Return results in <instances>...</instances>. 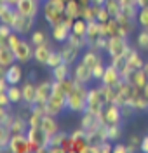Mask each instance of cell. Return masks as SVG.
<instances>
[{"label": "cell", "instance_id": "cell-1", "mask_svg": "<svg viewBox=\"0 0 148 153\" xmlns=\"http://www.w3.org/2000/svg\"><path fill=\"white\" fill-rule=\"evenodd\" d=\"M77 82V80H75ZM87 96H89V89L86 84H79L75 89L68 94V99H66V110L68 111H73V113H84L86 108H87Z\"/></svg>", "mask_w": 148, "mask_h": 153}, {"label": "cell", "instance_id": "cell-2", "mask_svg": "<svg viewBox=\"0 0 148 153\" xmlns=\"http://www.w3.org/2000/svg\"><path fill=\"white\" fill-rule=\"evenodd\" d=\"M65 9H66V0H45L42 5V16L51 26H54L63 21Z\"/></svg>", "mask_w": 148, "mask_h": 153}, {"label": "cell", "instance_id": "cell-3", "mask_svg": "<svg viewBox=\"0 0 148 153\" xmlns=\"http://www.w3.org/2000/svg\"><path fill=\"white\" fill-rule=\"evenodd\" d=\"M66 99H68V94L63 91L61 87V82L54 80V89H52V96L47 101V113L58 117L61 115L65 110H66Z\"/></svg>", "mask_w": 148, "mask_h": 153}, {"label": "cell", "instance_id": "cell-4", "mask_svg": "<svg viewBox=\"0 0 148 153\" xmlns=\"http://www.w3.org/2000/svg\"><path fill=\"white\" fill-rule=\"evenodd\" d=\"M106 54L110 56V61L112 59H118V57H126L127 52L131 51V45L127 44V38L122 37V35H117V37H110L108 44H106Z\"/></svg>", "mask_w": 148, "mask_h": 153}, {"label": "cell", "instance_id": "cell-5", "mask_svg": "<svg viewBox=\"0 0 148 153\" xmlns=\"http://www.w3.org/2000/svg\"><path fill=\"white\" fill-rule=\"evenodd\" d=\"M70 141H71V153H89L91 152V141H89L87 131L82 127L70 132Z\"/></svg>", "mask_w": 148, "mask_h": 153}, {"label": "cell", "instance_id": "cell-6", "mask_svg": "<svg viewBox=\"0 0 148 153\" xmlns=\"http://www.w3.org/2000/svg\"><path fill=\"white\" fill-rule=\"evenodd\" d=\"M105 106H106V99H105V94H103V89H101V87H92V89H89L87 108H86V111L101 115L103 110H105Z\"/></svg>", "mask_w": 148, "mask_h": 153}, {"label": "cell", "instance_id": "cell-7", "mask_svg": "<svg viewBox=\"0 0 148 153\" xmlns=\"http://www.w3.org/2000/svg\"><path fill=\"white\" fill-rule=\"evenodd\" d=\"M35 26V18L33 16H25L18 12L16 14V19L12 23V30L16 33H19L21 37H26V35H31V30Z\"/></svg>", "mask_w": 148, "mask_h": 153}, {"label": "cell", "instance_id": "cell-8", "mask_svg": "<svg viewBox=\"0 0 148 153\" xmlns=\"http://www.w3.org/2000/svg\"><path fill=\"white\" fill-rule=\"evenodd\" d=\"M99 117H101L103 124H106V125L122 124V120H124V117H122V110H120V106H118L117 103H108V105L105 106L103 113L99 115Z\"/></svg>", "mask_w": 148, "mask_h": 153}, {"label": "cell", "instance_id": "cell-9", "mask_svg": "<svg viewBox=\"0 0 148 153\" xmlns=\"http://www.w3.org/2000/svg\"><path fill=\"white\" fill-rule=\"evenodd\" d=\"M145 59L141 57L139 54V49H134L131 47V51L127 52V56H126V71H124V78H127L134 70H139V68L145 66Z\"/></svg>", "mask_w": 148, "mask_h": 153}, {"label": "cell", "instance_id": "cell-10", "mask_svg": "<svg viewBox=\"0 0 148 153\" xmlns=\"http://www.w3.org/2000/svg\"><path fill=\"white\" fill-rule=\"evenodd\" d=\"M33 51H35V45L30 40H26V38L23 37L19 40V44H18V47L14 49V54H16L18 63H21V65L30 63L33 59Z\"/></svg>", "mask_w": 148, "mask_h": 153}, {"label": "cell", "instance_id": "cell-11", "mask_svg": "<svg viewBox=\"0 0 148 153\" xmlns=\"http://www.w3.org/2000/svg\"><path fill=\"white\" fill-rule=\"evenodd\" d=\"M86 37H87V44L91 49H96L98 51V45L99 42L105 38V33H103V28H101V23L99 21H91L87 25V33H86Z\"/></svg>", "mask_w": 148, "mask_h": 153}, {"label": "cell", "instance_id": "cell-12", "mask_svg": "<svg viewBox=\"0 0 148 153\" xmlns=\"http://www.w3.org/2000/svg\"><path fill=\"white\" fill-rule=\"evenodd\" d=\"M26 136H28L30 143H35L39 146H44L45 150L49 148V143H51V136L45 131L42 125H35V127H28L26 131Z\"/></svg>", "mask_w": 148, "mask_h": 153}, {"label": "cell", "instance_id": "cell-13", "mask_svg": "<svg viewBox=\"0 0 148 153\" xmlns=\"http://www.w3.org/2000/svg\"><path fill=\"white\" fill-rule=\"evenodd\" d=\"M71 76L79 82V84H86L87 85L89 82H92L94 80V76H92V70L86 65V63H75L73 66H71Z\"/></svg>", "mask_w": 148, "mask_h": 153}, {"label": "cell", "instance_id": "cell-14", "mask_svg": "<svg viewBox=\"0 0 148 153\" xmlns=\"http://www.w3.org/2000/svg\"><path fill=\"white\" fill-rule=\"evenodd\" d=\"M10 153H30V139L26 134H12L7 146Z\"/></svg>", "mask_w": 148, "mask_h": 153}, {"label": "cell", "instance_id": "cell-15", "mask_svg": "<svg viewBox=\"0 0 148 153\" xmlns=\"http://www.w3.org/2000/svg\"><path fill=\"white\" fill-rule=\"evenodd\" d=\"M18 59H16V54H14V51L10 49V45L7 44V40H2L0 42V70H2V73L10 66V65H14Z\"/></svg>", "mask_w": 148, "mask_h": 153}, {"label": "cell", "instance_id": "cell-16", "mask_svg": "<svg viewBox=\"0 0 148 153\" xmlns=\"http://www.w3.org/2000/svg\"><path fill=\"white\" fill-rule=\"evenodd\" d=\"M101 125H103V120H101V117H99V115L91 113V111H84V113H82V118H80V127H82L84 131H87V134L98 131Z\"/></svg>", "mask_w": 148, "mask_h": 153}, {"label": "cell", "instance_id": "cell-17", "mask_svg": "<svg viewBox=\"0 0 148 153\" xmlns=\"http://www.w3.org/2000/svg\"><path fill=\"white\" fill-rule=\"evenodd\" d=\"M59 52H61V56H63V61L65 63H68V65H75V63H79L80 61V56H82V49L75 47V45H71L70 42H65L61 49H59Z\"/></svg>", "mask_w": 148, "mask_h": 153}, {"label": "cell", "instance_id": "cell-18", "mask_svg": "<svg viewBox=\"0 0 148 153\" xmlns=\"http://www.w3.org/2000/svg\"><path fill=\"white\" fill-rule=\"evenodd\" d=\"M124 80V76L120 73V70L113 66L112 63L106 65V70H105V75L101 78V85H108V87H117L120 82Z\"/></svg>", "mask_w": 148, "mask_h": 153}, {"label": "cell", "instance_id": "cell-19", "mask_svg": "<svg viewBox=\"0 0 148 153\" xmlns=\"http://www.w3.org/2000/svg\"><path fill=\"white\" fill-rule=\"evenodd\" d=\"M16 9H18V12L25 14V16L37 18V14L40 12L42 7H40V0H18Z\"/></svg>", "mask_w": 148, "mask_h": 153}, {"label": "cell", "instance_id": "cell-20", "mask_svg": "<svg viewBox=\"0 0 148 153\" xmlns=\"http://www.w3.org/2000/svg\"><path fill=\"white\" fill-rule=\"evenodd\" d=\"M70 33H71V28L66 26L63 21L58 23V25H54V26H51V37H52L54 42H58V44H65V42H68Z\"/></svg>", "mask_w": 148, "mask_h": 153}, {"label": "cell", "instance_id": "cell-21", "mask_svg": "<svg viewBox=\"0 0 148 153\" xmlns=\"http://www.w3.org/2000/svg\"><path fill=\"white\" fill-rule=\"evenodd\" d=\"M2 75L5 76V80L9 82L10 85H19L21 82H23V68H21V63L10 65Z\"/></svg>", "mask_w": 148, "mask_h": 153}, {"label": "cell", "instance_id": "cell-22", "mask_svg": "<svg viewBox=\"0 0 148 153\" xmlns=\"http://www.w3.org/2000/svg\"><path fill=\"white\" fill-rule=\"evenodd\" d=\"M126 80H129V82L136 87V89L145 91V89H147V85H148V71L145 70V68L134 70V71H132L127 78H126Z\"/></svg>", "mask_w": 148, "mask_h": 153}, {"label": "cell", "instance_id": "cell-23", "mask_svg": "<svg viewBox=\"0 0 148 153\" xmlns=\"http://www.w3.org/2000/svg\"><path fill=\"white\" fill-rule=\"evenodd\" d=\"M52 89H54V80H40L37 84V101L47 103L52 96Z\"/></svg>", "mask_w": 148, "mask_h": 153}, {"label": "cell", "instance_id": "cell-24", "mask_svg": "<svg viewBox=\"0 0 148 153\" xmlns=\"http://www.w3.org/2000/svg\"><path fill=\"white\" fill-rule=\"evenodd\" d=\"M21 89H23V103L33 105L37 101V84L30 78V80L21 84Z\"/></svg>", "mask_w": 148, "mask_h": 153}, {"label": "cell", "instance_id": "cell-25", "mask_svg": "<svg viewBox=\"0 0 148 153\" xmlns=\"http://www.w3.org/2000/svg\"><path fill=\"white\" fill-rule=\"evenodd\" d=\"M28 127H30L28 118H26L25 115L14 113V117H12V120H10V124H9V129L12 131V134H26Z\"/></svg>", "mask_w": 148, "mask_h": 153}, {"label": "cell", "instance_id": "cell-26", "mask_svg": "<svg viewBox=\"0 0 148 153\" xmlns=\"http://www.w3.org/2000/svg\"><path fill=\"white\" fill-rule=\"evenodd\" d=\"M16 14H18L16 5H10V4H5V2L0 4V21H2V23L12 26V23H14V19H16Z\"/></svg>", "mask_w": 148, "mask_h": 153}, {"label": "cell", "instance_id": "cell-27", "mask_svg": "<svg viewBox=\"0 0 148 153\" xmlns=\"http://www.w3.org/2000/svg\"><path fill=\"white\" fill-rule=\"evenodd\" d=\"M51 52V44L45 42V44H40V45H35V51H33V59L39 63V65H47V59H49Z\"/></svg>", "mask_w": 148, "mask_h": 153}, {"label": "cell", "instance_id": "cell-28", "mask_svg": "<svg viewBox=\"0 0 148 153\" xmlns=\"http://www.w3.org/2000/svg\"><path fill=\"white\" fill-rule=\"evenodd\" d=\"M51 75H52V80H58V82H63L65 78L71 76V65L68 63H61L56 68H51Z\"/></svg>", "mask_w": 148, "mask_h": 153}, {"label": "cell", "instance_id": "cell-29", "mask_svg": "<svg viewBox=\"0 0 148 153\" xmlns=\"http://www.w3.org/2000/svg\"><path fill=\"white\" fill-rule=\"evenodd\" d=\"M101 28H103L105 37H108V38L120 35V23H118L117 18H110L106 23H101Z\"/></svg>", "mask_w": 148, "mask_h": 153}, {"label": "cell", "instance_id": "cell-30", "mask_svg": "<svg viewBox=\"0 0 148 153\" xmlns=\"http://www.w3.org/2000/svg\"><path fill=\"white\" fill-rule=\"evenodd\" d=\"M40 125L44 127V131L49 134V136H54L56 132H59V124H58V120H56L54 115L45 113L44 117H42V124Z\"/></svg>", "mask_w": 148, "mask_h": 153}, {"label": "cell", "instance_id": "cell-31", "mask_svg": "<svg viewBox=\"0 0 148 153\" xmlns=\"http://www.w3.org/2000/svg\"><path fill=\"white\" fill-rule=\"evenodd\" d=\"M82 4L79 0H68L66 2V9H65V16L68 18H73V19H79L80 14H82Z\"/></svg>", "mask_w": 148, "mask_h": 153}, {"label": "cell", "instance_id": "cell-32", "mask_svg": "<svg viewBox=\"0 0 148 153\" xmlns=\"http://www.w3.org/2000/svg\"><path fill=\"white\" fill-rule=\"evenodd\" d=\"M5 92H7L12 105H21L23 103V89H21V85H9V89Z\"/></svg>", "mask_w": 148, "mask_h": 153}, {"label": "cell", "instance_id": "cell-33", "mask_svg": "<svg viewBox=\"0 0 148 153\" xmlns=\"http://www.w3.org/2000/svg\"><path fill=\"white\" fill-rule=\"evenodd\" d=\"M10 137H12V131L9 129V125H0V152H7Z\"/></svg>", "mask_w": 148, "mask_h": 153}, {"label": "cell", "instance_id": "cell-34", "mask_svg": "<svg viewBox=\"0 0 148 153\" xmlns=\"http://www.w3.org/2000/svg\"><path fill=\"white\" fill-rule=\"evenodd\" d=\"M124 134V129H122V124H113V125H106V136H108V141L115 143L122 137Z\"/></svg>", "mask_w": 148, "mask_h": 153}, {"label": "cell", "instance_id": "cell-35", "mask_svg": "<svg viewBox=\"0 0 148 153\" xmlns=\"http://www.w3.org/2000/svg\"><path fill=\"white\" fill-rule=\"evenodd\" d=\"M136 49H139L141 52H148V30L141 28L139 33L136 35Z\"/></svg>", "mask_w": 148, "mask_h": 153}, {"label": "cell", "instance_id": "cell-36", "mask_svg": "<svg viewBox=\"0 0 148 153\" xmlns=\"http://www.w3.org/2000/svg\"><path fill=\"white\" fill-rule=\"evenodd\" d=\"M105 9L110 12L112 18H117L122 12V4H120V0H106L105 2Z\"/></svg>", "mask_w": 148, "mask_h": 153}, {"label": "cell", "instance_id": "cell-37", "mask_svg": "<svg viewBox=\"0 0 148 153\" xmlns=\"http://www.w3.org/2000/svg\"><path fill=\"white\" fill-rule=\"evenodd\" d=\"M30 42H31L33 45L45 44V42H47V33H45L44 30H35V31H31V35H30Z\"/></svg>", "mask_w": 148, "mask_h": 153}, {"label": "cell", "instance_id": "cell-38", "mask_svg": "<svg viewBox=\"0 0 148 153\" xmlns=\"http://www.w3.org/2000/svg\"><path fill=\"white\" fill-rule=\"evenodd\" d=\"M80 18H84L87 23L96 21V9H94V5H92V4L84 5V7H82V14H80Z\"/></svg>", "mask_w": 148, "mask_h": 153}, {"label": "cell", "instance_id": "cell-39", "mask_svg": "<svg viewBox=\"0 0 148 153\" xmlns=\"http://www.w3.org/2000/svg\"><path fill=\"white\" fill-rule=\"evenodd\" d=\"M87 25H89V23H87L84 18L75 19L71 31H73V33H79V35H86V33H87Z\"/></svg>", "mask_w": 148, "mask_h": 153}, {"label": "cell", "instance_id": "cell-40", "mask_svg": "<svg viewBox=\"0 0 148 153\" xmlns=\"http://www.w3.org/2000/svg\"><path fill=\"white\" fill-rule=\"evenodd\" d=\"M70 134L65 132V131H59V132H56L54 136H51V143L49 146H63V143H65V139L68 137ZM65 150V148H63Z\"/></svg>", "mask_w": 148, "mask_h": 153}, {"label": "cell", "instance_id": "cell-41", "mask_svg": "<svg viewBox=\"0 0 148 153\" xmlns=\"http://www.w3.org/2000/svg\"><path fill=\"white\" fill-rule=\"evenodd\" d=\"M61 63H63V56H61V52L52 49V52H51V56H49V59H47V65H45V66L47 68H56L58 65H61Z\"/></svg>", "mask_w": 148, "mask_h": 153}, {"label": "cell", "instance_id": "cell-42", "mask_svg": "<svg viewBox=\"0 0 148 153\" xmlns=\"http://www.w3.org/2000/svg\"><path fill=\"white\" fill-rule=\"evenodd\" d=\"M141 141H143V136H139V134H131L127 137V144L129 148H131V153L136 152V150H139V146H141Z\"/></svg>", "mask_w": 148, "mask_h": 153}, {"label": "cell", "instance_id": "cell-43", "mask_svg": "<svg viewBox=\"0 0 148 153\" xmlns=\"http://www.w3.org/2000/svg\"><path fill=\"white\" fill-rule=\"evenodd\" d=\"M136 21H138L139 28H147L148 30V7L145 9H139L138 16H136Z\"/></svg>", "mask_w": 148, "mask_h": 153}, {"label": "cell", "instance_id": "cell-44", "mask_svg": "<svg viewBox=\"0 0 148 153\" xmlns=\"http://www.w3.org/2000/svg\"><path fill=\"white\" fill-rule=\"evenodd\" d=\"M105 70H106V65H105L103 61H99L98 65L92 68V76H94V80H99V82H101V78L105 75Z\"/></svg>", "mask_w": 148, "mask_h": 153}, {"label": "cell", "instance_id": "cell-45", "mask_svg": "<svg viewBox=\"0 0 148 153\" xmlns=\"http://www.w3.org/2000/svg\"><path fill=\"white\" fill-rule=\"evenodd\" d=\"M120 110H122V117H124V120H127V118H132V117L136 115V110L132 108V105H129V103L122 105V106H120Z\"/></svg>", "mask_w": 148, "mask_h": 153}, {"label": "cell", "instance_id": "cell-46", "mask_svg": "<svg viewBox=\"0 0 148 153\" xmlns=\"http://www.w3.org/2000/svg\"><path fill=\"white\" fill-rule=\"evenodd\" d=\"M42 117H44V115H40V113H33V111H30V113H28V125H30V127H35V125H40V124H42Z\"/></svg>", "mask_w": 148, "mask_h": 153}, {"label": "cell", "instance_id": "cell-47", "mask_svg": "<svg viewBox=\"0 0 148 153\" xmlns=\"http://www.w3.org/2000/svg\"><path fill=\"white\" fill-rule=\"evenodd\" d=\"M12 31H14V30H12L10 25H5V23H2V25H0V38H2V40H7Z\"/></svg>", "mask_w": 148, "mask_h": 153}, {"label": "cell", "instance_id": "cell-48", "mask_svg": "<svg viewBox=\"0 0 148 153\" xmlns=\"http://www.w3.org/2000/svg\"><path fill=\"white\" fill-rule=\"evenodd\" d=\"M131 152L129 144H124V143H115L113 144V153H127Z\"/></svg>", "mask_w": 148, "mask_h": 153}, {"label": "cell", "instance_id": "cell-49", "mask_svg": "<svg viewBox=\"0 0 148 153\" xmlns=\"http://www.w3.org/2000/svg\"><path fill=\"white\" fill-rule=\"evenodd\" d=\"M10 105L12 103H10L7 92H0V106H10Z\"/></svg>", "mask_w": 148, "mask_h": 153}, {"label": "cell", "instance_id": "cell-50", "mask_svg": "<svg viewBox=\"0 0 148 153\" xmlns=\"http://www.w3.org/2000/svg\"><path fill=\"white\" fill-rule=\"evenodd\" d=\"M9 85H10V84L5 80V76L2 75V78H0V92H5V91L9 89Z\"/></svg>", "mask_w": 148, "mask_h": 153}, {"label": "cell", "instance_id": "cell-51", "mask_svg": "<svg viewBox=\"0 0 148 153\" xmlns=\"http://www.w3.org/2000/svg\"><path fill=\"white\" fill-rule=\"evenodd\" d=\"M139 150H141V152H145V153H148V134H147V136H143V141H141Z\"/></svg>", "mask_w": 148, "mask_h": 153}, {"label": "cell", "instance_id": "cell-52", "mask_svg": "<svg viewBox=\"0 0 148 153\" xmlns=\"http://www.w3.org/2000/svg\"><path fill=\"white\" fill-rule=\"evenodd\" d=\"M136 5L139 9H145V7H148V0H136Z\"/></svg>", "mask_w": 148, "mask_h": 153}, {"label": "cell", "instance_id": "cell-53", "mask_svg": "<svg viewBox=\"0 0 148 153\" xmlns=\"http://www.w3.org/2000/svg\"><path fill=\"white\" fill-rule=\"evenodd\" d=\"M105 2L106 0H91V4H94V5H105Z\"/></svg>", "mask_w": 148, "mask_h": 153}, {"label": "cell", "instance_id": "cell-54", "mask_svg": "<svg viewBox=\"0 0 148 153\" xmlns=\"http://www.w3.org/2000/svg\"><path fill=\"white\" fill-rule=\"evenodd\" d=\"M122 5H131V4H136V0H120Z\"/></svg>", "mask_w": 148, "mask_h": 153}, {"label": "cell", "instance_id": "cell-55", "mask_svg": "<svg viewBox=\"0 0 148 153\" xmlns=\"http://www.w3.org/2000/svg\"><path fill=\"white\" fill-rule=\"evenodd\" d=\"M0 2H5V4H10V5H16L18 0H0Z\"/></svg>", "mask_w": 148, "mask_h": 153}, {"label": "cell", "instance_id": "cell-56", "mask_svg": "<svg viewBox=\"0 0 148 153\" xmlns=\"http://www.w3.org/2000/svg\"><path fill=\"white\" fill-rule=\"evenodd\" d=\"M143 68H145V70H147V71H148V61H147V63H145V66H143Z\"/></svg>", "mask_w": 148, "mask_h": 153}, {"label": "cell", "instance_id": "cell-57", "mask_svg": "<svg viewBox=\"0 0 148 153\" xmlns=\"http://www.w3.org/2000/svg\"><path fill=\"white\" fill-rule=\"evenodd\" d=\"M145 96H147V99H148V89H145Z\"/></svg>", "mask_w": 148, "mask_h": 153}, {"label": "cell", "instance_id": "cell-58", "mask_svg": "<svg viewBox=\"0 0 148 153\" xmlns=\"http://www.w3.org/2000/svg\"><path fill=\"white\" fill-rule=\"evenodd\" d=\"M147 89H148V85H147Z\"/></svg>", "mask_w": 148, "mask_h": 153}, {"label": "cell", "instance_id": "cell-59", "mask_svg": "<svg viewBox=\"0 0 148 153\" xmlns=\"http://www.w3.org/2000/svg\"><path fill=\"white\" fill-rule=\"evenodd\" d=\"M147 134H148V132H147Z\"/></svg>", "mask_w": 148, "mask_h": 153}]
</instances>
